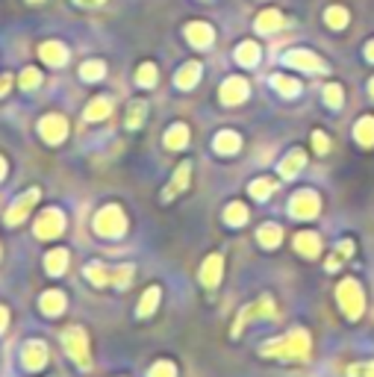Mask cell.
Masks as SVG:
<instances>
[{"label":"cell","instance_id":"6","mask_svg":"<svg viewBox=\"0 0 374 377\" xmlns=\"http://www.w3.org/2000/svg\"><path fill=\"white\" fill-rule=\"evenodd\" d=\"M318 212H321V198H318L316 192H310V189L298 192L295 198H292V204H289V216L292 218H301V221L316 218Z\"/></svg>","mask_w":374,"mask_h":377},{"label":"cell","instance_id":"11","mask_svg":"<svg viewBox=\"0 0 374 377\" xmlns=\"http://www.w3.org/2000/svg\"><path fill=\"white\" fill-rule=\"evenodd\" d=\"M245 97H248V80H242V77H230L218 92V101L224 106H239Z\"/></svg>","mask_w":374,"mask_h":377},{"label":"cell","instance_id":"13","mask_svg":"<svg viewBox=\"0 0 374 377\" xmlns=\"http://www.w3.org/2000/svg\"><path fill=\"white\" fill-rule=\"evenodd\" d=\"M283 62L289 65V68H301V71H324L328 68V65L321 62V56L313 54V51H289L283 56Z\"/></svg>","mask_w":374,"mask_h":377},{"label":"cell","instance_id":"50","mask_svg":"<svg viewBox=\"0 0 374 377\" xmlns=\"http://www.w3.org/2000/svg\"><path fill=\"white\" fill-rule=\"evenodd\" d=\"M366 377H374V363H368V366H366Z\"/></svg>","mask_w":374,"mask_h":377},{"label":"cell","instance_id":"33","mask_svg":"<svg viewBox=\"0 0 374 377\" xmlns=\"http://www.w3.org/2000/svg\"><path fill=\"white\" fill-rule=\"evenodd\" d=\"M274 192H278V183L268 180V177H259V180L251 183V198H256V201H268Z\"/></svg>","mask_w":374,"mask_h":377},{"label":"cell","instance_id":"34","mask_svg":"<svg viewBox=\"0 0 374 377\" xmlns=\"http://www.w3.org/2000/svg\"><path fill=\"white\" fill-rule=\"evenodd\" d=\"M106 74V65H104V59H89V62H83L80 65V77L83 80H89V83H94V80H101Z\"/></svg>","mask_w":374,"mask_h":377},{"label":"cell","instance_id":"51","mask_svg":"<svg viewBox=\"0 0 374 377\" xmlns=\"http://www.w3.org/2000/svg\"><path fill=\"white\" fill-rule=\"evenodd\" d=\"M368 92H371V97H374V77H371V83H368Z\"/></svg>","mask_w":374,"mask_h":377},{"label":"cell","instance_id":"22","mask_svg":"<svg viewBox=\"0 0 374 377\" xmlns=\"http://www.w3.org/2000/svg\"><path fill=\"white\" fill-rule=\"evenodd\" d=\"M189 144V127L186 124H171L168 127V133H166V147L168 151H183V147Z\"/></svg>","mask_w":374,"mask_h":377},{"label":"cell","instance_id":"17","mask_svg":"<svg viewBox=\"0 0 374 377\" xmlns=\"http://www.w3.org/2000/svg\"><path fill=\"white\" fill-rule=\"evenodd\" d=\"M39 56H42L47 65L59 68V65L68 62V47H65L62 42H44V44L39 47Z\"/></svg>","mask_w":374,"mask_h":377},{"label":"cell","instance_id":"48","mask_svg":"<svg viewBox=\"0 0 374 377\" xmlns=\"http://www.w3.org/2000/svg\"><path fill=\"white\" fill-rule=\"evenodd\" d=\"M366 59H368V62H374V42H368V44H366Z\"/></svg>","mask_w":374,"mask_h":377},{"label":"cell","instance_id":"19","mask_svg":"<svg viewBox=\"0 0 374 377\" xmlns=\"http://www.w3.org/2000/svg\"><path fill=\"white\" fill-rule=\"evenodd\" d=\"M295 251L301 257H306V259H316L321 254V239L313 230H304V233L295 236Z\"/></svg>","mask_w":374,"mask_h":377},{"label":"cell","instance_id":"5","mask_svg":"<svg viewBox=\"0 0 374 377\" xmlns=\"http://www.w3.org/2000/svg\"><path fill=\"white\" fill-rule=\"evenodd\" d=\"M274 316H278V307H274V301L266 295V298H259L256 304H251V307H245V309H239L236 324H233V336H239L245 324H251V321H256V319H274Z\"/></svg>","mask_w":374,"mask_h":377},{"label":"cell","instance_id":"15","mask_svg":"<svg viewBox=\"0 0 374 377\" xmlns=\"http://www.w3.org/2000/svg\"><path fill=\"white\" fill-rule=\"evenodd\" d=\"M189 174H192V166L189 162H180L177 166V171H174V177H171V183L162 189V201H171V198H177L186 186H189Z\"/></svg>","mask_w":374,"mask_h":377},{"label":"cell","instance_id":"21","mask_svg":"<svg viewBox=\"0 0 374 377\" xmlns=\"http://www.w3.org/2000/svg\"><path fill=\"white\" fill-rule=\"evenodd\" d=\"M201 74H204V68H201V62H186L180 71H177V77H174V83H177V89H192L194 83L201 80Z\"/></svg>","mask_w":374,"mask_h":377},{"label":"cell","instance_id":"44","mask_svg":"<svg viewBox=\"0 0 374 377\" xmlns=\"http://www.w3.org/2000/svg\"><path fill=\"white\" fill-rule=\"evenodd\" d=\"M339 254H342V257H351V254H354V242H351V239H345L342 245H339Z\"/></svg>","mask_w":374,"mask_h":377},{"label":"cell","instance_id":"23","mask_svg":"<svg viewBox=\"0 0 374 377\" xmlns=\"http://www.w3.org/2000/svg\"><path fill=\"white\" fill-rule=\"evenodd\" d=\"M354 139L363 147H374V116H363L354 124Z\"/></svg>","mask_w":374,"mask_h":377},{"label":"cell","instance_id":"40","mask_svg":"<svg viewBox=\"0 0 374 377\" xmlns=\"http://www.w3.org/2000/svg\"><path fill=\"white\" fill-rule=\"evenodd\" d=\"M148 377H177V366H174V363H168V359H159V363H154V366H151Z\"/></svg>","mask_w":374,"mask_h":377},{"label":"cell","instance_id":"18","mask_svg":"<svg viewBox=\"0 0 374 377\" xmlns=\"http://www.w3.org/2000/svg\"><path fill=\"white\" fill-rule=\"evenodd\" d=\"M39 307H42V313H44V316H62V313H65V307H68V301H65V295H62L59 289H47V292L42 295Z\"/></svg>","mask_w":374,"mask_h":377},{"label":"cell","instance_id":"3","mask_svg":"<svg viewBox=\"0 0 374 377\" xmlns=\"http://www.w3.org/2000/svg\"><path fill=\"white\" fill-rule=\"evenodd\" d=\"M336 301H339V307H342V313L351 319V321H356L363 316V309H366V295H363V286L354 280V277H345L342 283H339V289H336Z\"/></svg>","mask_w":374,"mask_h":377},{"label":"cell","instance_id":"7","mask_svg":"<svg viewBox=\"0 0 374 377\" xmlns=\"http://www.w3.org/2000/svg\"><path fill=\"white\" fill-rule=\"evenodd\" d=\"M39 204V189H27L24 194H18V198H15V204L6 209V224L9 227H18L27 216H30V212H32V206H36Z\"/></svg>","mask_w":374,"mask_h":377},{"label":"cell","instance_id":"30","mask_svg":"<svg viewBox=\"0 0 374 377\" xmlns=\"http://www.w3.org/2000/svg\"><path fill=\"white\" fill-rule=\"evenodd\" d=\"M112 112V101L109 97H94V101L86 106V121H104Z\"/></svg>","mask_w":374,"mask_h":377},{"label":"cell","instance_id":"14","mask_svg":"<svg viewBox=\"0 0 374 377\" xmlns=\"http://www.w3.org/2000/svg\"><path fill=\"white\" fill-rule=\"evenodd\" d=\"M221 274H224V257H221V254L206 257L204 266H201V283H204L206 289H213V286L221 283Z\"/></svg>","mask_w":374,"mask_h":377},{"label":"cell","instance_id":"8","mask_svg":"<svg viewBox=\"0 0 374 377\" xmlns=\"http://www.w3.org/2000/svg\"><path fill=\"white\" fill-rule=\"evenodd\" d=\"M62 233H65V216H62L56 206L44 209L42 216L36 218V236H39V239H56V236H62Z\"/></svg>","mask_w":374,"mask_h":377},{"label":"cell","instance_id":"26","mask_svg":"<svg viewBox=\"0 0 374 377\" xmlns=\"http://www.w3.org/2000/svg\"><path fill=\"white\" fill-rule=\"evenodd\" d=\"M144 116H148V104H144V101H133V104L127 106L124 127H127V130H139L142 121H144Z\"/></svg>","mask_w":374,"mask_h":377},{"label":"cell","instance_id":"32","mask_svg":"<svg viewBox=\"0 0 374 377\" xmlns=\"http://www.w3.org/2000/svg\"><path fill=\"white\" fill-rule=\"evenodd\" d=\"M271 83H274V89H278L283 97H295L301 92V83H298L295 77H289V74H274Z\"/></svg>","mask_w":374,"mask_h":377},{"label":"cell","instance_id":"20","mask_svg":"<svg viewBox=\"0 0 374 377\" xmlns=\"http://www.w3.org/2000/svg\"><path fill=\"white\" fill-rule=\"evenodd\" d=\"M213 147L221 156H233V154H239L242 139H239V133H233V130H221V133L216 136V142H213Z\"/></svg>","mask_w":374,"mask_h":377},{"label":"cell","instance_id":"46","mask_svg":"<svg viewBox=\"0 0 374 377\" xmlns=\"http://www.w3.org/2000/svg\"><path fill=\"white\" fill-rule=\"evenodd\" d=\"M6 324H9V309H6V307H0V333L6 330Z\"/></svg>","mask_w":374,"mask_h":377},{"label":"cell","instance_id":"29","mask_svg":"<svg viewBox=\"0 0 374 377\" xmlns=\"http://www.w3.org/2000/svg\"><path fill=\"white\" fill-rule=\"evenodd\" d=\"M256 242L263 245V248H278V245L283 242V230H280L278 224H266V227H259Z\"/></svg>","mask_w":374,"mask_h":377},{"label":"cell","instance_id":"12","mask_svg":"<svg viewBox=\"0 0 374 377\" xmlns=\"http://www.w3.org/2000/svg\"><path fill=\"white\" fill-rule=\"evenodd\" d=\"M186 42L192 47H198V51H206V47L216 42V30L206 21H192V24H186Z\"/></svg>","mask_w":374,"mask_h":377},{"label":"cell","instance_id":"9","mask_svg":"<svg viewBox=\"0 0 374 377\" xmlns=\"http://www.w3.org/2000/svg\"><path fill=\"white\" fill-rule=\"evenodd\" d=\"M39 133L47 144H59V142H65V136H68V121H65V116L51 112V116H44L39 121Z\"/></svg>","mask_w":374,"mask_h":377},{"label":"cell","instance_id":"41","mask_svg":"<svg viewBox=\"0 0 374 377\" xmlns=\"http://www.w3.org/2000/svg\"><path fill=\"white\" fill-rule=\"evenodd\" d=\"M39 83H42V71L39 68H24L21 71V89L30 92V89H36Z\"/></svg>","mask_w":374,"mask_h":377},{"label":"cell","instance_id":"47","mask_svg":"<svg viewBox=\"0 0 374 377\" xmlns=\"http://www.w3.org/2000/svg\"><path fill=\"white\" fill-rule=\"evenodd\" d=\"M336 268H339V254L328 259V271H336Z\"/></svg>","mask_w":374,"mask_h":377},{"label":"cell","instance_id":"1","mask_svg":"<svg viewBox=\"0 0 374 377\" xmlns=\"http://www.w3.org/2000/svg\"><path fill=\"white\" fill-rule=\"evenodd\" d=\"M259 354L271 357V359H298V363H304V359L310 357V333H306L304 327H295V330H289L286 336L271 339L268 345L259 348Z\"/></svg>","mask_w":374,"mask_h":377},{"label":"cell","instance_id":"25","mask_svg":"<svg viewBox=\"0 0 374 377\" xmlns=\"http://www.w3.org/2000/svg\"><path fill=\"white\" fill-rule=\"evenodd\" d=\"M156 307H159V286H151V289H144L136 316H139V319H148V316L156 313Z\"/></svg>","mask_w":374,"mask_h":377},{"label":"cell","instance_id":"49","mask_svg":"<svg viewBox=\"0 0 374 377\" xmlns=\"http://www.w3.org/2000/svg\"><path fill=\"white\" fill-rule=\"evenodd\" d=\"M4 177H6V159L0 156V180H4Z\"/></svg>","mask_w":374,"mask_h":377},{"label":"cell","instance_id":"39","mask_svg":"<svg viewBox=\"0 0 374 377\" xmlns=\"http://www.w3.org/2000/svg\"><path fill=\"white\" fill-rule=\"evenodd\" d=\"M133 266H118V268H112V286L116 289H127L130 283H133Z\"/></svg>","mask_w":374,"mask_h":377},{"label":"cell","instance_id":"38","mask_svg":"<svg viewBox=\"0 0 374 377\" xmlns=\"http://www.w3.org/2000/svg\"><path fill=\"white\" fill-rule=\"evenodd\" d=\"M324 104H328L330 109H339L345 104V92L339 83H330V86H324Z\"/></svg>","mask_w":374,"mask_h":377},{"label":"cell","instance_id":"45","mask_svg":"<svg viewBox=\"0 0 374 377\" xmlns=\"http://www.w3.org/2000/svg\"><path fill=\"white\" fill-rule=\"evenodd\" d=\"M9 86H12V77H9V74H4V77H0V97H4V94L9 92Z\"/></svg>","mask_w":374,"mask_h":377},{"label":"cell","instance_id":"52","mask_svg":"<svg viewBox=\"0 0 374 377\" xmlns=\"http://www.w3.org/2000/svg\"><path fill=\"white\" fill-rule=\"evenodd\" d=\"M30 4H42V0H30Z\"/></svg>","mask_w":374,"mask_h":377},{"label":"cell","instance_id":"42","mask_svg":"<svg viewBox=\"0 0 374 377\" xmlns=\"http://www.w3.org/2000/svg\"><path fill=\"white\" fill-rule=\"evenodd\" d=\"M313 147H316L318 154H328V151H330V139L324 136L321 130H316V133H313Z\"/></svg>","mask_w":374,"mask_h":377},{"label":"cell","instance_id":"16","mask_svg":"<svg viewBox=\"0 0 374 377\" xmlns=\"http://www.w3.org/2000/svg\"><path fill=\"white\" fill-rule=\"evenodd\" d=\"M256 32H263V36H271V32H278L286 27V18L278 12V9H266V12H259V18H256Z\"/></svg>","mask_w":374,"mask_h":377},{"label":"cell","instance_id":"4","mask_svg":"<svg viewBox=\"0 0 374 377\" xmlns=\"http://www.w3.org/2000/svg\"><path fill=\"white\" fill-rule=\"evenodd\" d=\"M62 345H65V351H68V357L74 359V363L83 369V371H89L92 369V351H89V336H86V330L83 327H68V330L62 333Z\"/></svg>","mask_w":374,"mask_h":377},{"label":"cell","instance_id":"28","mask_svg":"<svg viewBox=\"0 0 374 377\" xmlns=\"http://www.w3.org/2000/svg\"><path fill=\"white\" fill-rule=\"evenodd\" d=\"M86 277H89V283H94V286H112V268L101 266V262H89Z\"/></svg>","mask_w":374,"mask_h":377},{"label":"cell","instance_id":"2","mask_svg":"<svg viewBox=\"0 0 374 377\" xmlns=\"http://www.w3.org/2000/svg\"><path fill=\"white\" fill-rule=\"evenodd\" d=\"M94 233L104 236V239H121L127 233V218H124L121 206L109 204L104 209H97L94 212Z\"/></svg>","mask_w":374,"mask_h":377},{"label":"cell","instance_id":"43","mask_svg":"<svg viewBox=\"0 0 374 377\" xmlns=\"http://www.w3.org/2000/svg\"><path fill=\"white\" fill-rule=\"evenodd\" d=\"M77 6H86V9H94V6H104L106 0H74Z\"/></svg>","mask_w":374,"mask_h":377},{"label":"cell","instance_id":"27","mask_svg":"<svg viewBox=\"0 0 374 377\" xmlns=\"http://www.w3.org/2000/svg\"><path fill=\"white\" fill-rule=\"evenodd\" d=\"M236 62L245 65V68H254V65L259 62V44L256 42H242L236 47Z\"/></svg>","mask_w":374,"mask_h":377},{"label":"cell","instance_id":"35","mask_svg":"<svg viewBox=\"0 0 374 377\" xmlns=\"http://www.w3.org/2000/svg\"><path fill=\"white\" fill-rule=\"evenodd\" d=\"M324 21H328L330 30H345L348 27V9L345 6H330L324 12Z\"/></svg>","mask_w":374,"mask_h":377},{"label":"cell","instance_id":"24","mask_svg":"<svg viewBox=\"0 0 374 377\" xmlns=\"http://www.w3.org/2000/svg\"><path fill=\"white\" fill-rule=\"evenodd\" d=\"M44 268H47V274H54V277L65 274V268H68V251H65V248L51 251L44 257Z\"/></svg>","mask_w":374,"mask_h":377},{"label":"cell","instance_id":"31","mask_svg":"<svg viewBox=\"0 0 374 377\" xmlns=\"http://www.w3.org/2000/svg\"><path fill=\"white\" fill-rule=\"evenodd\" d=\"M304 166H306V154H304V151H292V154L280 162V174H283V177H295Z\"/></svg>","mask_w":374,"mask_h":377},{"label":"cell","instance_id":"37","mask_svg":"<svg viewBox=\"0 0 374 377\" xmlns=\"http://www.w3.org/2000/svg\"><path fill=\"white\" fill-rule=\"evenodd\" d=\"M156 65H151V62H144V65H139V71H136V80H139V86H144V89H154L156 86Z\"/></svg>","mask_w":374,"mask_h":377},{"label":"cell","instance_id":"10","mask_svg":"<svg viewBox=\"0 0 374 377\" xmlns=\"http://www.w3.org/2000/svg\"><path fill=\"white\" fill-rule=\"evenodd\" d=\"M21 363H24L27 371H42L47 366V345L39 342V339L27 342L24 351H21Z\"/></svg>","mask_w":374,"mask_h":377},{"label":"cell","instance_id":"36","mask_svg":"<svg viewBox=\"0 0 374 377\" xmlns=\"http://www.w3.org/2000/svg\"><path fill=\"white\" fill-rule=\"evenodd\" d=\"M224 221L227 224H230V227H239V224H245L248 221V206L245 204H230V206H227L224 209Z\"/></svg>","mask_w":374,"mask_h":377}]
</instances>
